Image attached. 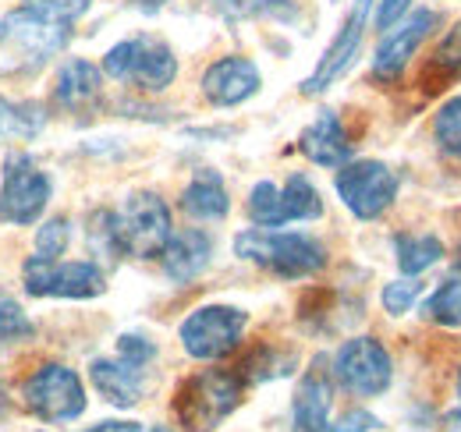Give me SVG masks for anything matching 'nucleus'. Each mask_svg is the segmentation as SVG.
Returning <instances> with one entry per match:
<instances>
[{"mask_svg":"<svg viewBox=\"0 0 461 432\" xmlns=\"http://www.w3.org/2000/svg\"><path fill=\"white\" fill-rule=\"evenodd\" d=\"M93 0H22L0 18V71H36L71 40Z\"/></svg>","mask_w":461,"mask_h":432,"instance_id":"1","label":"nucleus"},{"mask_svg":"<svg viewBox=\"0 0 461 432\" xmlns=\"http://www.w3.org/2000/svg\"><path fill=\"white\" fill-rule=\"evenodd\" d=\"M234 256L263 266L281 280H302L327 266V248L309 234H285L270 227H252L234 238Z\"/></svg>","mask_w":461,"mask_h":432,"instance_id":"2","label":"nucleus"},{"mask_svg":"<svg viewBox=\"0 0 461 432\" xmlns=\"http://www.w3.org/2000/svg\"><path fill=\"white\" fill-rule=\"evenodd\" d=\"M241 404V379L224 369L188 376L174 393V415L185 432H213Z\"/></svg>","mask_w":461,"mask_h":432,"instance_id":"3","label":"nucleus"},{"mask_svg":"<svg viewBox=\"0 0 461 432\" xmlns=\"http://www.w3.org/2000/svg\"><path fill=\"white\" fill-rule=\"evenodd\" d=\"M104 75L114 82H128L142 93H164L177 78V57L157 36H131L114 43L104 57Z\"/></svg>","mask_w":461,"mask_h":432,"instance_id":"4","label":"nucleus"},{"mask_svg":"<svg viewBox=\"0 0 461 432\" xmlns=\"http://www.w3.org/2000/svg\"><path fill=\"white\" fill-rule=\"evenodd\" d=\"M114 227L121 256H135V259L160 256L174 234L171 210L157 192H131L121 213H114Z\"/></svg>","mask_w":461,"mask_h":432,"instance_id":"5","label":"nucleus"},{"mask_svg":"<svg viewBox=\"0 0 461 432\" xmlns=\"http://www.w3.org/2000/svg\"><path fill=\"white\" fill-rule=\"evenodd\" d=\"M22 404L43 422H75L86 411V386L75 369L47 362L22 382Z\"/></svg>","mask_w":461,"mask_h":432,"instance_id":"6","label":"nucleus"},{"mask_svg":"<svg viewBox=\"0 0 461 432\" xmlns=\"http://www.w3.org/2000/svg\"><path fill=\"white\" fill-rule=\"evenodd\" d=\"M245 326H249V312H241L234 305H203L185 316V323L177 326V337L192 358L217 362L241 344Z\"/></svg>","mask_w":461,"mask_h":432,"instance_id":"7","label":"nucleus"},{"mask_svg":"<svg viewBox=\"0 0 461 432\" xmlns=\"http://www.w3.org/2000/svg\"><path fill=\"white\" fill-rule=\"evenodd\" d=\"M50 177L40 163L25 153H14L4 163V177H0V220L14 223V227H29L36 223L47 202H50Z\"/></svg>","mask_w":461,"mask_h":432,"instance_id":"8","label":"nucleus"},{"mask_svg":"<svg viewBox=\"0 0 461 432\" xmlns=\"http://www.w3.org/2000/svg\"><path fill=\"white\" fill-rule=\"evenodd\" d=\"M334 184L348 213L358 220L384 216L398 199V174L380 160H348L345 166H338Z\"/></svg>","mask_w":461,"mask_h":432,"instance_id":"9","label":"nucleus"},{"mask_svg":"<svg viewBox=\"0 0 461 432\" xmlns=\"http://www.w3.org/2000/svg\"><path fill=\"white\" fill-rule=\"evenodd\" d=\"M323 216V199L305 174H291L285 188L274 181H259L249 192V220L256 227H285L291 220H316Z\"/></svg>","mask_w":461,"mask_h":432,"instance_id":"10","label":"nucleus"},{"mask_svg":"<svg viewBox=\"0 0 461 432\" xmlns=\"http://www.w3.org/2000/svg\"><path fill=\"white\" fill-rule=\"evenodd\" d=\"M22 284L32 298H100L107 291L104 270L96 263H60V259H40L32 256L22 266Z\"/></svg>","mask_w":461,"mask_h":432,"instance_id":"11","label":"nucleus"},{"mask_svg":"<svg viewBox=\"0 0 461 432\" xmlns=\"http://www.w3.org/2000/svg\"><path fill=\"white\" fill-rule=\"evenodd\" d=\"M334 376L355 397H380L394 379L391 351L376 337H351L334 355Z\"/></svg>","mask_w":461,"mask_h":432,"instance_id":"12","label":"nucleus"},{"mask_svg":"<svg viewBox=\"0 0 461 432\" xmlns=\"http://www.w3.org/2000/svg\"><path fill=\"white\" fill-rule=\"evenodd\" d=\"M373 11H376V0H351V11L345 14L338 36H334L330 47L323 50L316 71L302 82V93H305V96L327 93V89L345 75L348 68L355 64V57L362 50V36H366V25H369V14H373Z\"/></svg>","mask_w":461,"mask_h":432,"instance_id":"13","label":"nucleus"},{"mask_svg":"<svg viewBox=\"0 0 461 432\" xmlns=\"http://www.w3.org/2000/svg\"><path fill=\"white\" fill-rule=\"evenodd\" d=\"M437 22L440 18L429 7H422V11L408 14L404 22H398L394 29H387L380 47H376V57H373V78L376 82H398L408 60L419 50V43L437 29Z\"/></svg>","mask_w":461,"mask_h":432,"instance_id":"14","label":"nucleus"},{"mask_svg":"<svg viewBox=\"0 0 461 432\" xmlns=\"http://www.w3.org/2000/svg\"><path fill=\"white\" fill-rule=\"evenodd\" d=\"M263 86L259 68L249 57H221L203 71V96L213 107H238L245 100H252Z\"/></svg>","mask_w":461,"mask_h":432,"instance_id":"15","label":"nucleus"},{"mask_svg":"<svg viewBox=\"0 0 461 432\" xmlns=\"http://www.w3.org/2000/svg\"><path fill=\"white\" fill-rule=\"evenodd\" d=\"M298 149L316 166H345L351 160V139L334 110H320V117L302 128Z\"/></svg>","mask_w":461,"mask_h":432,"instance_id":"16","label":"nucleus"},{"mask_svg":"<svg viewBox=\"0 0 461 432\" xmlns=\"http://www.w3.org/2000/svg\"><path fill=\"white\" fill-rule=\"evenodd\" d=\"M330 376L323 373V365L316 362L305 379L294 390V404H291V429L294 432H330Z\"/></svg>","mask_w":461,"mask_h":432,"instance_id":"17","label":"nucleus"},{"mask_svg":"<svg viewBox=\"0 0 461 432\" xmlns=\"http://www.w3.org/2000/svg\"><path fill=\"white\" fill-rule=\"evenodd\" d=\"M100 93H104V68H96L93 60L71 57L58 71L54 104H58L60 110L82 113V110H89L93 104H100Z\"/></svg>","mask_w":461,"mask_h":432,"instance_id":"18","label":"nucleus"},{"mask_svg":"<svg viewBox=\"0 0 461 432\" xmlns=\"http://www.w3.org/2000/svg\"><path fill=\"white\" fill-rule=\"evenodd\" d=\"M210 256H213V238L206 230H199V227H185V230L171 234V241L160 252L164 273L171 276L174 284L195 280L199 273L210 266Z\"/></svg>","mask_w":461,"mask_h":432,"instance_id":"19","label":"nucleus"},{"mask_svg":"<svg viewBox=\"0 0 461 432\" xmlns=\"http://www.w3.org/2000/svg\"><path fill=\"white\" fill-rule=\"evenodd\" d=\"M89 376H93V386L104 393V400H111L114 408H135L146 393L142 369L121 358H96L89 365Z\"/></svg>","mask_w":461,"mask_h":432,"instance_id":"20","label":"nucleus"},{"mask_svg":"<svg viewBox=\"0 0 461 432\" xmlns=\"http://www.w3.org/2000/svg\"><path fill=\"white\" fill-rule=\"evenodd\" d=\"M181 210L192 220H224L230 210L228 188L217 170H199L181 192Z\"/></svg>","mask_w":461,"mask_h":432,"instance_id":"21","label":"nucleus"},{"mask_svg":"<svg viewBox=\"0 0 461 432\" xmlns=\"http://www.w3.org/2000/svg\"><path fill=\"white\" fill-rule=\"evenodd\" d=\"M394 256H398V270L404 276H422L429 266H437L444 259V245L433 234H398Z\"/></svg>","mask_w":461,"mask_h":432,"instance_id":"22","label":"nucleus"},{"mask_svg":"<svg viewBox=\"0 0 461 432\" xmlns=\"http://www.w3.org/2000/svg\"><path fill=\"white\" fill-rule=\"evenodd\" d=\"M461 78V25H455L440 47L429 54L426 68H422V82L426 89H437V86H447V82H458Z\"/></svg>","mask_w":461,"mask_h":432,"instance_id":"23","label":"nucleus"},{"mask_svg":"<svg viewBox=\"0 0 461 432\" xmlns=\"http://www.w3.org/2000/svg\"><path fill=\"white\" fill-rule=\"evenodd\" d=\"M437 326H447V329H458L461 326V270L451 273L447 280H440V287L426 298V309H422Z\"/></svg>","mask_w":461,"mask_h":432,"instance_id":"24","label":"nucleus"},{"mask_svg":"<svg viewBox=\"0 0 461 432\" xmlns=\"http://www.w3.org/2000/svg\"><path fill=\"white\" fill-rule=\"evenodd\" d=\"M43 124H47L43 107H36V104H11V100L0 96V139H7V135L32 139V135L43 131Z\"/></svg>","mask_w":461,"mask_h":432,"instance_id":"25","label":"nucleus"},{"mask_svg":"<svg viewBox=\"0 0 461 432\" xmlns=\"http://www.w3.org/2000/svg\"><path fill=\"white\" fill-rule=\"evenodd\" d=\"M433 139L447 157L461 160V96L444 100L440 110L433 113Z\"/></svg>","mask_w":461,"mask_h":432,"instance_id":"26","label":"nucleus"},{"mask_svg":"<svg viewBox=\"0 0 461 432\" xmlns=\"http://www.w3.org/2000/svg\"><path fill=\"white\" fill-rule=\"evenodd\" d=\"M32 333H36V326L22 312V305H18L11 294H0V344L29 340Z\"/></svg>","mask_w":461,"mask_h":432,"instance_id":"27","label":"nucleus"},{"mask_svg":"<svg viewBox=\"0 0 461 432\" xmlns=\"http://www.w3.org/2000/svg\"><path fill=\"white\" fill-rule=\"evenodd\" d=\"M68 241H71V223L64 216H54V220L40 223V230H36V256L40 259H60L68 252Z\"/></svg>","mask_w":461,"mask_h":432,"instance_id":"28","label":"nucleus"},{"mask_svg":"<svg viewBox=\"0 0 461 432\" xmlns=\"http://www.w3.org/2000/svg\"><path fill=\"white\" fill-rule=\"evenodd\" d=\"M419 294H422V284L415 280V276H404V280H394V284H387L384 287V309H387V316H404L415 302H419Z\"/></svg>","mask_w":461,"mask_h":432,"instance_id":"29","label":"nucleus"},{"mask_svg":"<svg viewBox=\"0 0 461 432\" xmlns=\"http://www.w3.org/2000/svg\"><path fill=\"white\" fill-rule=\"evenodd\" d=\"M117 358H121V362H128V365L146 369V365L157 358V344H153V340H146L142 333H124V337L117 340Z\"/></svg>","mask_w":461,"mask_h":432,"instance_id":"30","label":"nucleus"},{"mask_svg":"<svg viewBox=\"0 0 461 432\" xmlns=\"http://www.w3.org/2000/svg\"><path fill=\"white\" fill-rule=\"evenodd\" d=\"M408 7H411V0H376V11H373L376 29H384V32L394 29L404 14H408Z\"/></svg>","mask_w":461,"mask_h":432,"instance_id":"31","label":"nucleus"},{"mask_svg":"<svg viewBox=\"0 0 461 432\" xmlns=\"http://www.w3.org/2000/svg\"><path fill=\"white\" fill-rule=\"evenodd\" d=\"M373 429H376V418L366 415V411H351L338 426H330V432H373Z\"/></svg>","mask_w":461,"mask_h":432,"instance_id":"32","label":"nucleus"},{"mask_svg":"<svg viewBox=\"0 0 461 432\" xmlns=\"http://www.w3.org/2000/svg\"><path fill=\"white\" fill-rule=\"evenodd\" d=\"M86 432H142V426L139 422H100Z\"/></svg>","mask_w":461,"mask_h":432,"instance_id":"33","label":"nucleus"},{"mask_svg":"<svg viewBox=\"0 0 461 432\" xmlns=\"http://www.w3.org/2000/svg\"><path fill=\"white\" fill-rule=\"evenodd\" d=\"M131 4H135L139 11H160V7L167 4V0H131Z\"/></svg>","mask_w":461,"mask_h":432,"instance_id":"34","label":"nucleus"},{"mask_svg":"<svg viewBox=\"0 0 461 432\" xmlns=\"http://www.w3.org/2000/svg\"><path fill=\"white\" fill-rule=\"evenodd\" d=\"M451 432H461V411L458 415H451Z\"/></svg>","mask_w":461,"mask_h":432,"instance_id":"35","label":"nucleus"},{"mask_svg":"<svg viewBox=\"0 0 461 432\" xmlns=\"http://www.w3.org/2000/svg\"><path fill=\"white\" fill-rule=\"evenodd\" d=\"M153 432H167V429H164V426H157V429H153Z\"/></svg>","mask_w":461,"mask_h":432,"instance_id":"36","label":"nucleus"},{"mask_svg":"<svg viewBox=\"0 0 461 432\" xmlns=\"http://www.w3.org/2000/svg\"><path fill=\"white\" fill-rule=\"evenodd\" d=\"M458 270H461V248H458Z\"/></svg>","mask_w":461,"mask_h":432,"instance_id":"37","label":"nucleus"},{"mask_svg":"<svg viewBox=\"0 0 461 432\" xmlns=\"http://www.w3.org/2000/svg\"><path fill=\"white\" fill-rule=\"evenodd\" d=\"M458 393H461V376H458Z\"/></svg>","mask_w":461,"mask_h":432,"instance_id":"38","label":"nucleus"}]
</instances>
